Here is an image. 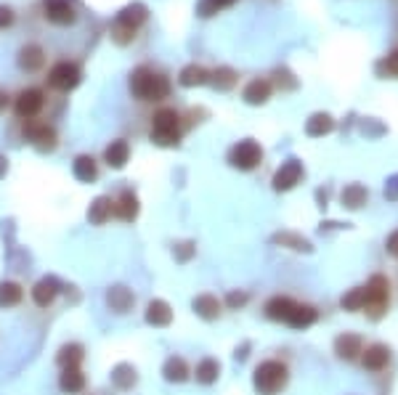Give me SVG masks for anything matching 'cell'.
Returning <instances> with one entry per match:
<instances>
[{
  "label": "cell",
  "instance_id": "9a60e30c",
  "mask_svg": "<svg viewBox=\"0 0 398 395\" xmlns=\"http://www.w3.org/2000/svg\"><path fill=\"white\" fill-rule=\"evenodd\" d=\"M271 91H274V88H271V82L263 80V77H258V80H250V82H247V88L242 91V98L252 106H260L271 98Z\"/></svg>",
  "mask_w": 398,
  "mask_h": 395
},
{
  "label": "cell",
  "instance_id": "52a82bcc",
  "mask_svg": "<svg viewBox=\"0 0 398 395\" xmlns=\"http://www.w3.org/2000/svg\"><path fill=\"white\" fill-rule=\"evenodd\" d=\"M43 106H45V93L40 88H24L13 98V112H16V117L24 119V122L27 119H38Z\"/></svg>",
  "mask_w": 398,
  "mask_h": 395
},
{
  "label": "cell",
  "instance_id": "4316f807",
  "mask_svg": "<svg viewBox=\"0 0 398 395\" xmlns=\"http://www.w3.org/2000/svg\"><path fill=\"white\" fill-rule=\"evenodd\" d=\"M210 80V72L205 69V66L199 64H189L181 69V75H178V82L184 85V88H194V85H205Z\"/></svg>",
  "mask_w": 398,
  "mask_h": 395
},
{
  "label": "cell",
  "instance_id": "603a6c76",
  "mask_svg": "<svg viewBox=\"0 0 398 395\" xmlns=\"http://www.w3.org/2000/svg\"><path fill=\"white\" fill-rule=\"evenodd\" d=\"M112 215H115V199L112 197L93 199V204L88 207V221H91L93 225H104Z\"/></svg>",
  "mask_w": 398,
  "mask_h": 395
},
{
  "label": "cell",
  "instance_id": "3957f363",
  "mask_svg": "<svg viewBox=\"0 0 398 395\" xmlns=\"http://www.w3.org/2000/svg\"><path fill=\"white\" fill-rule=\"evenodd\" d=\"M287 380H290V369L281 361H263L252 374V385L260 395H277L279 390H284Z\"/></svg>",
  "mask_w": 398,
  "mask_h": 395
},
{
  "label": "cell",
  "instance_id": "8992f818",
  "mask_svg": "<svg viewBox=\"0 0 398 395\" xmlns=\"http://www.w3.org/2000/svg\"><path fill=\"white\" fill-rule=\"evenodd\" d=\"M24 138L35 146L38 151H53V149H56V144H59L56 128H53V125H48V122H43V119H27Z\"/></svg>",
  "mask_w": 398,
  "mask_h": 395
},
{
  "label": "cell",
  "instance_id": "ab89813d",
  "mask_svg": "<svg viewBox=\"0 0 398 395\" xmlns=\"http://www.w3.org/2000/svg\"><path fill=\"white\" fill-rule=\"evenodd\" d=\"M385 247H388V252H390L393 258H398V231H393V234L388 237V241H385Z\"/></svg>",
  "mask_w": 398,
  "mask_h": 395
},
{
  "label": "cell",
  "instance_id": "7a4b0ae2",
  "mask_svg": "<svg viewBox=\"0 0 398 395\" xmlns=\"http://www.w3.org/2000/svg\"><path fill=\"white\" fill-rule=\"evenodd\" d=\"M152 141L159 146H175L181 141V114L172 106H162L152 114Z\"/></svg>",
  "mask_w": 398,
  "mask_h": 395
},
{
  "label": "cell",
  "instance_id": "ffe728a7",
  "mask_svg": "<svg viewBox=\"0 0 398 395\" xmlns=\"http://www.w3.org/2000/svg\"><path fill=\"white\" fill-rule=\"evenodd\" d=\"M170 321L172 311L165 300H152L146 305V324H152V327H170Z\"/></svg>",
  "mask_w": 398,
  "mask_h": 395
},
{
  "label": "cell",
  "instance_id": "d6986e66",
  "mask_svg": "<svg viewBox=\"0 0 398 395\" xmlns=\"http://www.w3.org/2000/svg\"><path fill=\"white\" fill-rule=\"evenodd\" d=\"M364 356H361V361H364V369L369 371H383L385 366H388V361H390V350L385 348V345H369L367 350H361Z\"/></svg>",
  "mask_w": 398,
  "mask_h": 395
},
{
  "label": "cell",
  "instance_id": "d4e9b609",
  "mask_svg": "<svg viewBox=\"0 0 398 395\" xmlns=\"http://www.w3.org/2000/svg\"><path fill=\"white\" fill-rule=\"evenodd\" d=\"M292 308H295V300L277 295V297H271V300L265 303V316L271 318V321H287L292 313Z\"/></svg>",
  "mask_w": 398,
  "mask_h": 395
},
{
  "label": "cell",
  "instance_id": "30bf717a",
  "mask_svg": "<svg viewBox=\"0 0 398 395\" xmlns=\"http://www.w3.org/2000/svg\"><path fill=\"white\" fill-rule=\"evenodd\" d=\"M16 64H19V69L27 72V75H38L40 69L45 66V51H43V45H40V43H24V45L19 48Z\"/></svg>",
  "mask_w": 398,
  "mask_h": 395
},
{
  "label": "cell",
  "instance_id": "b9f144b4",
  "mask_svg": "<svg viewBox=\"0 0 398 395\" xmlns=\"http://www.w3.org/2000/svg\"><path fill=\"white\" fill-rule=\"evenodd\" d=\"M6 109H8V96H6V93L0 91V114H3Z\"/></svg>",
  "mask_w": 398,
  "mask_h": 395
},
{
  "label": "cell",
  "instance_id": "484cf974",
  "mask_svg": "<svg viewBox=\"0 0 398 395\" xmlns=\"http://www.w3.org/2000/svg\"><path fill=\"white\" fill-rule=\"evenodd\" d=\"M314 321H316V308H311V305L295 303V308H292L290 318H287L284 324H290L292 329H308V327H311Z\"/></svg>",
  "mask_w": 398,
  "mask_h": 395
},
{
  "label": "cell",
  "instance_id": "6da1fadb",
  "mask_svg": "<svg viewBox=\"0 0 398 395\" xmlns=\"http://www.w3.org/2000/svg\"><path fill=\"white\" fill-rule=\"evenodd\" d=\"M131 93L141 104H159L170 96V80L154 66L141 64L131 72Z\"/></svg>",
  "mask_w": 398,
  "mask_h": 395
},
{
  "label": "cell",
  "instance_id": "8fae6325",
  "mask_svg": "<svg viewBox=\"0 0 398 395\" xmlns=\"http://www.w3.org/2000/svg\"><path fill=\"white\" fill-rule=\"evenodd\" d=\"M300 178H303V165L297 159H287L274 175V188L277 191H290V188L300 184Z\"/></svg>",
  "mask_w": 398,
  "mask_h": 395
},
{
  "label": "cell",
  "instance_id": "4fadbf2b",
  "mask_svg": "<svg viewBox=\"0 0 398 395\" xmlns=\"http://www.w3.org/2000/svg\"><path fill=\"white\" fill-rule=\"evenodd\" d=\"M128 159H131V144L128 141H112V144L104 149V162L112 167V170H122L125 165H128Z\"/></svg>",
  "mask_w": 398,
  "mask_h": 395
},
{
  "label": "cell",
  "instance_id": "7402d4cb",
  "mask_svg": "<svg viewBox=\"0 0 398 395\" xmlns=\"http://www.w3.org/2000/svg\"><path fill=\"white\" fill-rule=\"evenodd\" d=\"M364 350V343H361V337L358 334H340L337 340H334V353L345 361H353L358 358V353Z\"/></svg>",
  "mask_w": 398,
  "mask_h": 395
},
{
  "label": "cell",
  "instance_id": "ba28073f",
  "mask_svg": "<svg viewBox=\"0 0 398 395\" xmlns=\"http://www.w3.org/2000/svg\"><path fill=\"white\" fill-rule=\"evenodd\" d=\"M43 13L53 27H72L80 19L78 6L72 0H43Z\"/></svg>",
  "mask_w": 398,
  "mask_h": 395
},
{
  "label": "cell",
  "instance_id": "5b68a950",
  "mask_svg": "<svg viewBox=\"0 0 398 395\" xmlns=\"http://www.w3.org/2000/svg\"><path fill=\"white\" fill-rule=\"evenodd\" d=\"M260 159H263V149L258 141H239V144L231 146V151H228V162H231V167H237V170H244L250 172L255 170L258 165H260Z\"/></svg>",
  "mask_w": 398,
  "mask_h": 395
},
{
  "label": "cell",
  "instance_id": "2e32d148",
  "mask_svg": "<svg viewBox=\"0 0 398 395\" xmlns=\"http://www.w3.org/2000/svg\"><path fill=\"white\" fill-rule=\"evenodd\" d=\"M115 215H117L119 221H125V223H133V221L138 218V197L125 188V191L115 199Z\"/></svg>",
  "mask_w": 398,
  "mask_h": 395
},
{
  "label": "cell",
  "instance_id": "60d3db41",
  "mask_svg": "<svg viewBox=\"0 0 398 395\" xmlns=\"http://www.w3.org/2000/svg\"><path fill=\"white\" fill-rule=\"evenodd\" d=\"M385 66H388V72H393V75H398V51L388 56V61H385Z\"/></svg>",
  "mask_w": 398,
  "mask_h": 395
},
{
  "label": "cell",
  "instance_id": "836d02e7",
  "mask_svg": "<svg viewBox=\"0 0 398 395\" xmlns=\"http://www.w3.org/2000/svg\"><path fill=\"white\" fill-rule=\"evenodd\" d=\"M364 303H367V292L364 287H356V290L345 292L340 305H343L345 311H364Z\"/></svg>",
  "mask_w": 398,
  "mask_h": 395
},
{
  "label": "cell",
  "instance_id": "f546056e",
  "mask_svg": "<svg viewBox=\"0 0 398 395\" xmlns=\"http://www.w3.org/2000/svg\"><path fill=\"white\" fill-rule=\"evenodd\" d=\"M162 374H165V380H168V382H184V380H189V366H186L184 358L172 356V358L165 361Z\"/></svg>",
  "mask_w": 398,
  "mask_h": 395
},
{
  "label": "cell",
  "instance_id": "ac0fdd59",
  "mask_svg": "<svg viewBox=\"0 0 398 395\" xmlns=\"http://www.w3.org/2000/svg\"><path fill=\"white\" fill-rule=\"evenodd\" d=\"M106 305L115 313H128L133 305H135V295L128 287H112V290L106 292Z\"/></svg>",
  "mask_w": 398,
  "mask_h": 395
},
{
  "label": "cell",
  "instance_id": "f1b7e54d",
  "mask_svg": "<svg viewBox=\"0 0 398 395\" xmlns=\"http://www.w3.org/2000/svg\"><path fill=\"white\" fill-rule=\"evenodd\" d=\"M194 377H197L199 385H212L218 377H221V364H218L215 358H205V361H199L197 364Z\"/></svg>",
  "mask_w": 398,
  "mask_h": 395
},
{
  "label": "cell",
  "instance_id": "1f68e13d",
  "mask_svg": "<svg viewBox=\"0 0 398 395\" xmlns=\"http://www.w3.org/2000/svg\"><path fill=\"white\" fill-rule=\"evenodd\" d=\"M332 128H334V119H332L330 114H324V112H318V114H314V117L305 122V133L314 135V138L332 133Z\"/></svg>",
  "mask_w": 398,
  "mask_h": 395
},
{
  "label": "cell",
  "instance_id": "d590c367",
  "mask_svg": "<svg viewBox=\"0 0 398 395\" xmlns=\"http://www.w3.org/2000/svg\"><path fill=\"white\" fill-rule=\"evenodd\" d=\"M112 380H115V382H117L122 390H128V387L135 382V369H131L128 364H122V366H117V369H115Z\"/></svg>",
  "mask_w": 398,
  "mask_h": 395
},
{
  "label": "cell",
  "instance_id": "5bb4252c",
  "mask_svg": "<svg viewBox=\"0 0 398 395\" xmlns=\"http://www.w3.org/2000/svg\"><path fill=\"white\" fill-rule=\"evenodd\" d=\"M146 16H149V11H146L144 3H131V6H125V8L117 13L115 24L128 27V29H135V32H138V27L146 22Z\"/></svg>",
  "mask_w": 398,
  "mask_h": 395
},
{
  "label": "cell",
  "instance_id": "44dd1931",
  "mask_svg": "<svg viewBox=\"0 0 398 395\" xmlns=\"http://www.w3.org/2000/svg\"><path fill=\"white\" fill-rule=\"evenodd\" d=\"M191 308H194V313H197L199 318H205V321H215V318L221 316V300H218L215 295H199V297H194Z\"/></svg>",
  "mask_w": 398,
  "mask_h": 395
},
{
  "label": "cell",
  "instance_id": "7bdbcfd3",
  "mask_svg": "<svg viewBox=\"0 0 398 395\" xmlns=\"http://www.w3.org/2000/svg\"><path fill=\"white\" fill-rule=\"evenodd\" d=\"M6 170H8V165H6V159L0 157V178H3V175H6Z\"/></svg>",
  "mask_w": 398,
  "mask_h": 395
},
{
  "label": "cell",
  "instance_id": "83f0119b",
  "mask_svg": "<svg viewBox=\"0 0 398 395\" xmlns=\"http://www.w3.org/2000/svg\"><path fill=\"white\" fill-rule=\"evenodd\" d=\"M24 300V290L16 281H0V308H16Z\"/></svg>",
  "mask_w": 398,
  "mask_h": 395
},
{
  "label": "cell",
  "instance_id": "e575fe53",
  "mask_svg": "<svg viewBox=\"0 0 398 395\" xmlns=\"http://www.w3.org/2000/svg\"><path fill=\"white\" fill-rule=\"evenodd\" d=\"M237 0H202L199 3V16H215L218 11H223V8H231Z\"/></svg>",
  "mask_w": 398,
  "mask_h": 395
},
{
  "label": "cell",
  "instance_id": "d6a6232c",
  "mask_svg": "<svg viewBox=\"0 0 398 395\" xmlns=\"http://www.w3.org/2000/svg\"><path fill=\"white\" fill-rule=\"evenodd\" d=\"M82 358H85V353H82V348L80 345H64L61 350H59V356H56V361H59V366L64 369V366H80L82 364Z\"/></svg>",
  "mask_w": 398,
  "mask_h": 395
},
{
  "label": "cell",
  "instance_id": "cb8c5ba5",
  "mask_svg": "<svg viewBox=\"0 0 398 395\" xmlns=\"http://www.w3.org/2000/svg\"><path fill=\"white\" fill-rule=\"evenodd\" d=\"M72 172H75V178L82 181V184H91L98 178V165H96V159L91 154H80L75 159V165H72Z\"/></svg>",
  "mask_w": 398,
  "mask_h": 395
},
{
  "label": "cell",
  "instance_id": "4dcf8cb0",
  "mask_svg": "<svg viewBox=\"0 0 398 395\" xmlns=\"http://www.w3.org/2000/svg\"><path fill=\"white\" fill-rule=\"evenodd\" d=\"M367 199H369V194H367V188L361 184H351L343 188V204L348 207V210H358V207H364L367 204Z\"/></svg>",
  "mask_w": 398,
  "mask_h": 395
},
{
  "label": "cell",
  "instance_id": "f35d334b",
  "mask_svg": "<svg viewBox=\"0 0 398 395\" xmlns=\"http://www.w3.org/2000/svg\"><path fill=\"white\" fill-rule=\"evenodd\" d=\"M247 303V295H244V292H231V295H228V305H231V308H239V305H244Z\"/></svg>",
  "mask_w": 398,
  "mask_h": 395
},
{
  "label": "cell",
  "instance_id": "74e56055",
  "mask_svg": "<svg viewBox=\"0 0 398 395\" xmlns=\"http://www.w3.org/2000/svg\"><path fill=\"white\" fill-rule=\"evenodd\" d=\"M13 19H16V13H13L11 6H0V29H8L13 24Z\"/></svg>",
  "mask_w": 398,
  "mask_h": 395
},
{
  "label": "cell",
  "instance_id": "7c38bea8",
  "mask_svg": "<svg viewBox=\"0 0 398 395\" xmlns=\"http://www.w3.org/2000/svg\"><path fill=\"white\" fill-rule=\"evenodd\" d=\"M59 292H61V287H59L56 278H40L38 284L32 287V300H35L38 308H51L53 300L59 297Z\"/></svg>",
  "mask_w": 398,
  "mask_h": 395
},
{
  "label": "cell",
  "instance_id": "8d00e7d4",
  "mask_svg": "<svg viewBox=\"0 0 398 395\" xmlns=\"http://www.w3.org/2000/svg\"><path fill=\"white\" fill-rule=\"evenodd\" d=\"M234 82H237V72L234 69H218L215 72V85L221 88V91H228V88H234Z\"/></svg>",
  "mask_w": 398,
  "mask_h": 395
},
{
  "label": "cell",
  "instance_id": "277c9868",
  "mask_svg": "<svg viewBox=\"0 0 398 395\" xmlns=\"http://www.w3.org/2000/svg\"><path fill=\"white\" fill-rule=\"evenodd\" d=\"M364 292H367V303H364V308H367V313H369V318H377L385 313V308H388V300H390V284H388V278L385 276H371L369 284L364 287Z\"/></svg>",
  "mask_w": 398,
  "mask_h": 395
},
{
  "label": "cell",
  "instance_id": "e0dca14e",
  "mask_svg": "<svg viewBox=\"0 0 398 395\" xmlns=\"http://www.w3.org/2000/svg\"><path fill=\"white\" fill-rule=\"evenodd\" d=\"M59 387L69 395H78L85 390V374L80 366H64L61 374H59Z\"/></svg>",
  "mask_w": 398,
  "mask_h": 395
},
{
  "label": "cell",
  "instance_id": "9c48e42d",
  "mask_svg": "<svg viewBox=\"0 0 398 395\" xmlns=\"http://www.w3.org/2000/svg\"><path fill=\"white\" fill-rule=\"evenodd\" d=\"M48 85L53 91H72L80 85V66L75 61H59L48 69Z\"/></svg>",
  "mask_w": 398,
  "mask_h": 395
}]
</instances>
